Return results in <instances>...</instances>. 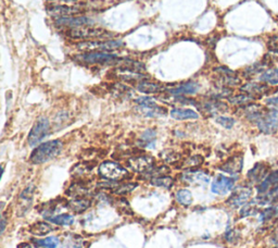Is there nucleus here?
I'll return each mask as SVG.
<instances>
[{
    "label": "nucleus",
    "instance_id": "f257e3e1",
    "mask_svg": "<svg viewBox=\"0 0 278 248\" xmlns=\"http://www.w3.org/2000/svg\"><path fill=\"white\" fill-rule=\"evenodd\" d=\"M63 144L61 140H54L46 142L36 147L30 154V162L34 164H42L54 159L61 152Z\"/></svg>",
    "mask_w": 278,
    "mask_h": 248
},
{
    "label": "nucleus",
    "instance_id": "f03ea898",
    "mask_svg": "<svg viewBox=\"0 0 278 248\" xmlns=\"http://www.w3.org/2000/svg\"><path fill=\"white\" fill-rule=\"evenodd\" d=\"M68 37H71L72 40H108L112 36L106 30L98 28H92L90 26H78L71 28L68 32Z\"/></svg>",
    "mask_w": 278,
    "mask_h": 248
},
{
    "label": "nucleus",
    "instance_id": "7ed1b4c3",
    "mask_svg": "<svg viewBox=\"0 0 278 248\" xmlns=\"http://www.w3.org/2000/svg\"><path fill=\"white\" fill-rule=\"evenodd\" d=\"M100 176L109 181H121L130 176V172L113 161H106L99 166Z\"/></svg>",
    "mask_w": 278,
    "mask_h": 248
},
{
    "label": "nucleus",
    "instance_id": "20e7f679",
    "mask_svg": "<svg viewBox=\"0 0 278 248\" xmlns=\"http://www.w3.org/2000/svg\"><path fill=\"white\" fill-rule=\"evenodd\" d=\"M258 131L263 134H274L278 130V109L270 108L265 111L262 118L256 123Z\"/></svg>",
    "mask_w": 278,
    "mask_h": 248
},
{
    "label": "nucleus",
    "instance_id": "39448f33",
    "mask_svg": "<svg viewBox=\"0 0 278 248\" xmlns=\"http://www.w3.org/2000/svg\"><path fill=\"white\" fill-rule=\"evenodd\" d=\"M47 12L50 16L58 18H72L83 14L84 9L80 6H68V4H52L47 8Z\"/></svg>",
    "mask_w": 278,
    "mask_h": 248
},
{
    "label": "nucleus",
    "instance_id": "423d86ee",
    "mask_svg": "<svg viewBox=\"0 0 278 248\" xmlns=\"http://www.w3.org/2000/svg\"><path fill=\"white\" fill-rule=\"evenodd\" d=\"M50 124L46 118H40L34 124V126L32 128L30 135H28V144L30 146H36L37 144L46 138L49 133Z\"/></svg>",
    "mask_w": 278,
    "mask_h": 248
},
{
    "label": "nucleus",
    "instance_id": "0eeeda50",
    "mask_svg": "<svg viewBox=\"0 0 278 248\" xmlns=\"http://www.w3.org/2000/svg\"><path fill=\"white\" fill-rule=\"evenodd\" d=\"M123 42L118 40H104V42H82L78 46L80 49H83L84 52H92V50H100V52H113L116 49L123 47Z\"/></svg>",
    "mask_w": 278,
    "mask_h": 248
},
{
    "label": "nucleus",
    "instance_id": "6e6552de",
    "mask_svg": "<svg viewBox=\"0 0 278 248\" xmlns=\"http://www.w3.org/2000/svg\"><path fill=\"white\" fill-rule=\"evenodd\" d=\"M252 196V188L249 186H240L236 188L232 196L227 200L226 204L232 208H239L244 206Z\"/></svg>",
    "mask_w": 278,
    "mask_h": 248
},
{
    "label": "nucleus",
    "instance_id": "1a4fd4ad",
    "mask_svg": "<svg viewBox=\"0 0 278 248\" xmlns=\"http://www.w3.org/2000/svg\"><path fill=\"white\" fill-rule=\"evenodd\" d=\"M128 166L132 171L146 174L154 169V160L150 156H137L128 160Z\"/></svg>",
    "mask_w": 278,
    "mask_h": 248
},
{
    "label": "nucleus",
    "instance_id": "9d476101",
    "mask_svg": "<svg viewBox=\"0 0 278 248\" xmlns=\"http://www.w3.org/2000/svg\"><path fill=\"white\" fill-rule=\"evenodd\" d=\"M78 59L86 62V64H108V62H116L118 60L116 56L114 54H104L100 52H86L78 56Z\"/></svg>",
    "mask_w": 278,
    "mask_h": 248
},
{
    "label": "nucleus",
    "instance_id": "9b49d317",
    "mask_svg": "<svg viewBox=\"0 0 278 248\" xmlns=\"http://www.w3.org/2000/svg\"><path fill=\"white\" fill-rule=\"evenodd\" d=\"M235 178H227L225 176H218L212 183L211 190L214 194L218 195H226L234 188L235 186Z\"/></svg>",
    "mask_w": 278,
    "mask_h": 248
},
{
    "label": "nucleus",
    "instance_id": "f8f14e48",
    "mask_svg": "<svg viewBox=\"0 0 278 248\" xmlns=\"http://www.w3.org/2000/svg\"><path fill=\"white\" fill-rule=\"evenodd\" d=\"M216 72L218 74V83L220 88H232V86H237L242 80L236 76V73L227 69V68H218Z\"/></svg>",
    "mask_w": 278,
    "mask_h": 248
},
{
    "label": "nucleus",
    "instance_id": "ddd939ff",
    "mask_svg": "<svg viewBox=\"0 0 278 248\" xmlns=\"http://www.w3.org/2000/svg\"><path fill=\"white\" fill-rule=\"evenodd\" d=\"M268 166L266 164L258 162L247 173V178L251 184H260L268 176Z\"/></svg>",
    "mask_w": 278,
    "mask_h": 248
},
{
    "label": "nucleus",
    "instance_id": "4468645a",
    "mask_svg": "<svg viewBox=\"0 0 278 248\" xmlns=\"http://www.w3.org/2000/svg\"><path fill=\"white\" fill-rule=\"evenodd\" d=\"M242 90L244 92H247V94H249L251 96L256 97V98L270 94V86L268 84L262 83V82L261 83L249 82V83L242 86Z\"/></svg>",
    "mask_w": 278,
    "mask_h": 248
},
{
    "label": "nucleus",
    "instance_id": "2eb2a0df",
    "mask_svg": "<svg viewBox=\"0 0 278 248\" xmlns=\"http://www.w3.org/2000/svg\"><path fill=\"white\" fill-rule=\"evenodd\" d=\"M242 166L244 158L242 154H237V156H232L227 160L225 164L220 166V169L226 173H230V174H237L242 170Z\"/></svg>",
    "mask_w": 278,
    "mask_h": 248
},
{
    "label": "nucleus",
    "instance_id": "dca6fc26",
    "mask_svg": "<svg viewBox=\"0 0 278 248\" xmlns=\"http://www.w3.org/2000/svg\"><path fill=\"white\" fill-rule=\"evenodd\" d=\"M56 26H68V28H78L84 26H90L92 23V20L86 16H72V18H58L56 21Z\"/></svg>",
    "mask_w": 278,
    "mask_h": 248
},
{
    "label": "nucleus",
    "instance_id": "f3484780",
    "mask_svg": "<svg viewBox=\"0 0 278 248\" xmlns=\"http://www.w3.org/2000/svg\"><path fill=\"white\" fill-rule=\"evenodd\" d=\"M265 111H266V109H265L263 106L254 102L244 107V116L247 118V120H249L250 122H254V123H256L261 119Z\"/></svg>",
    "mask_w": 278,
    "mask_h": 248
},
{
    "label": "nucleus",
    "instance_id": "a211bd4d",
    "mask_svg": "<svg viewBox=\"0 0 278 248\" xmlns=\"http://www.w3.org/2000/svg\"><path fill=\"white\" fill-rule=\"evenodd\" d=\"M182 181L189 184H206L210 181V178L202 171H187L182 174Z\"/></svg>",
    "mask_w": 278,
    "mask_h": 248
},
{
    "label": "nucleus",
    "instance_id": "6ab92c4d",
    "mask_svg": "<svg viewBox=\"0 0 278 248\" xmlns=\"http://www.w3.org/2000/svg\"><path fill=\"white\" fill-rule=\"evenodd\" d=\"M277 185H278V170L270 172L268 176L256 186L258 194L261 195V194L266 193V192H268L272 188H274Z\"/></svg>",
    "mask_w": 278,
    "mask_h": 248
},
{
    "label": "nucleus",
    "instance_id": "aec40b11",
    "mask_svg": "<svg viewBox=\"0 0 278 248\" xmlns=\"http://www.w3.org/2000/svg\"><path fill=\"white\" fill-rule=\"evenodd\" d=\"M266 59H268V57L264 58V60L258 62V64L247 68V69H246L244 72V76L247 78H250L252 76H258V74H260V76H261V74L264 71H266L268 68H270V66L272 58L270 60H266Z\"/></svg>",
    "mask_w": 278,
    "mask_h": 248
},
{
    "label": "nucleus",
    "instance_id": "412c9836",
    "mask_svg": "<svg viewBox=\"0 0 278 248\" xmlns=\"http://www.w3.org/2000/svg\"><path fill=\"white\" fill-rule=\"evenodd\" d=\"M33 186H30L26 190H24L23 193L18 197V214L20 216L26 212L30 207L32 200H33Z\"/></svg>",
    "mask_w": 278,
    "mask_h": 248
},
{
    "label": "nucleus",
    "instance_id": "4be33fe9",
    "mask_svg": "<svg viewBox=\"0 0 278 248\" xmlns=\"http://www.w3.org/2000/svg\"><path fill=\"white\" fill-rule=\"evenodd\" d=\"M254 200L258 202L260 206H270V204H278V185L274 188L270 190L264 194L258 195Z\"/></svg>",
    "mask_w": 278,
    "mask_h": 248
},
{
    "label": "nucleus",
    "instance_id": "5701e85b",
    "mask_svg": "<svg viewBox=\"0 0 278 248\" xmlns=\"http://www.w3.org/2000/svg\"><path fill=\"white\" fill-rule=\"evenodd\" d=\"M199 90V85L194 82H188L182 84L178 88L170 90V92L174 96H182V95H192L196 94Z\"/></svg>",
    "mask_w": 278,
    "mask_h": 248
},
{
    "label": "nucleus",
    "instance_id": "b1692460",
    "mask_svg": "<svg viewBox=\"0 0 278 248\" xmlns=\"http://www.w3.org/2000/svg\"><path fill=\"white\" fill-rule=\"evenodd\" d=\"M116 74L118 78L125 80H139V82H142L144 80L147 78V76H144V74L128 69V68H118Z\"/></svg>",
    "mask_w": 278,
    "mask_h": 248
},
{
    "label": "nucleus",
    "instance_id": "393cba45",
    "mask_svg": "<svg viewBox=\"0 0 278 248\" xmlns=\"http://www.w3.org/2000/svg\"><path fill=\"white\" fill-rule=\"evenodd\" d=\"M228 100H230V102L232 104H234V106L246 107V106H248V104H254L256 100V98L249 95V94H247V92H242V94L230 96L228 98Z\"/></svg>",
    "mask_w": 278,
    "mask_h": 248
},
{
    "label": "nucleus",
    "instance_id": "a878e982",
    "mask_svg": "<svg viewBox=\"0 0 278 248\" xmlns=\"http://www.w3.org/2000/svg\"><path fill=\"white\" fill-rule=\"evenodd\" d=\"M170 116L175 120H189V119H198L199 116L196 111L192 109H180L174 108L170 111Z\"/></svg>",
    "mask_w": 278,
    "mask_h": 248
},
{
    "label": "nucleus",
    "instance_id": "bb28decb",
    "mask_svg": "<svg viewBox=\"0 0 278 248\" xmlns=\"http://www.w3.org/2000/svg\"><path fill=\"white\" fill-rule=\"evenodd\" d=\"M68 204V208L71 209L72 212L80 214L90 207V200H87L86 197L73 198V200L70 202Z\"/></svg>",
    "mask_w": 278,
    "mask_h": 248
},
{
    "label": "nucleus",
    "instance_id": "cd10ccee",
    "mask_svg": "<svg viewBox=\"0 0 278 248\" xmlns=\"http://www.w3.org/2000/svg\"><path fill=\"white\" fill-rule=\"evenodd\" d=\"M260 82L272 86L278 85V66L268 68L266 71H264L260 76Z\"/></svg>",
    "mask_w": 278,
    "mask_h": 248
},
{
    "label": "nucleus",
    "instance_id": "c85d7f7f",
    "mask_svg": "<svg viewBox=\"0 0 278 248\" xmlns=\"http://www.w3.org/2000/svg\"><path fill=\"white\" fill-rule=\"evenodd\" d=\"M260 219L263 223H272L278 220V204H270L261 212Z\"/></svg>",
    "mask_w": 278,
    "mask_h": 248
},
{
    "label": "nucleus",
    "instance_id": "c756f323",
    "mask_svg": "<svg viewBox=\"0 0 278 248\" xmlns=\"http://www.w3.org/2000/svg\"><path fill=\"white\" fill-rule=\"evenodd\" d=\"M137 88L139 92H144V94H158V92H161L162 90H164V88L160 84L147 82V80L139 82Z\"/></svg>",
    "mask_w": 278,
    "mask_h": 248
},
{
    "label": "nucleus",
    "instance_id": "7c9ffc66",
    "mask_svg": "<svg viewBox=\"0 0 278 248\" xmlns=\"http://www.w3.org/2000/svg\"><path fill=\"white\" fill-rule=\"evenodd\" d=\"M54 230L52 226L47 222H37L30 226V232L35 236H45Z\"/></svg>",
    "mask_w": 278,
    "mask_h": 248
},
{
    "label": "nucleus",
    "instance_id": "2f4dec72",
    "mask_svg": "<svg viewBox=\"0 0 278 248\" xmlns=\"http://www.w3.org/2000/svg\"><path fill=\"white\" fill-rule=\"evenodd\" d=\"M204 110L210 114H222L227 110V104L224 102H220L218 100L208 102L204 104Z\"/></svg>",
    "mask_w": 278,
    "mask_h": 248
},
{
    "label": "nucleus",
    "instance_id": "473e14b6",
    "mask_svg": "<svg viewBox=\"0 0 278 248\" xmlns=\"http://www.w3.org/2000/svg\"><path fill=\"white\" fill-rule=\"evenodd\" d=\"M156 132L152 128H149L142 134L140 138L138 140V145L142 147H151L156 140Z\"/></svg>",
    "mask_w": 278,
    "mask_h": 248
},
{
    "label": "nucleus",
    "instance_id": "72a5a7b5",
    "mask_svg": "<svg viewBox=\"0 0 278 248\" xmlns=\"http://www.w3.org/2000/svg\"><path fill=\"white\" fill-rule=\"evenodd\" d=\"M47 220L59 226H71L74 222V216L71 214H59L56 216H48Z\"/></svg>",
    "mask_w": 278,
    "mask_h": 248
},
{
    "label": "nucleus",
    "instance_id": "f704fd0d",
    "mask_svg": "<svg viewBox=\"0 0 278 248\" xmlns=\"http://www.w3.org/2000/svg\"><path fill=\"white\" fill-rule=\"evenodd\" d=\"M258 207H261V206L258 204V202L256 200H254L252 202L246 204L244 206H242V212H240V214H242V216H254L258 212Z\"/></svg>",
    "mask_w": 278,
    "mask_h": 248
},
{
    "label": "nucleus",
    "instance_id": "c9c22d12",
    "mask_svg": "<svg viewBox=\"0 0 278 248\" xmlns=\"http://www.w3.org/2000/svg\"><path fill=\"white\" fill-rule=\"evenodd\" d=\"M151 183L154 186H159V188H170L172 185L174 184V181L172 178L170 176H159V178H154L151 180Z\"/></svg>",
    "mask_w": 278,
    "mask_h": 248
},
{
    "label": "nucleus",
    "instance_id": "e433bc0d",
    "mask_svg": "<svg viewBox=\"0 0 278 248\" xmlns=\"http://www.w3.org/2000/svg\"><path fill=\"white\" fill-rule=\"evenodd\" d=\"M176 200L182 204L189 206L192 204V194L187 190H180L176 193Z\"/></svg>",
    "mask_w": 278,
    "mask_h": 248
},
{
    "label": "nucleus",
    "instance_id": "4c0bfd02",
    "mask_svg": "<svg viewBox=\"0 0 278 248\" xmlns=\"http://www.w3.org/2000/svg\"><path fill=\"white\" fill-rule=\"evenodd\" d=\"M202 162H204V158H202V156H200V154H194V156H192L184 160V162L182 164V168L192 169L196 168V166H200Z\"/></svg>",
    "mask_w": 278,
    "mask_h": 248
},
{
    "label": "nucleus",
    "instance_id": "58836bf2",
    "mask_svg": "<svg viewBox=\"0 0 278 248\" xmlns=\"http://www.w3.org/2000/svg\"><path fill=\"white\" fill-rule=\"evenodd\" d=\"M35 243H36V245L42 246L45 248H56L59 244V240L56 238H44V240H35Z\"/></svg>",
    "mask_w": 278,
    "mask_h": 248
},
{
    "label": "nucleus",
    "instance_id": "ea45409f",
    "mask_svg": "<svg viewBox=\"0 0 278 248\" xmlns=\"http://www.w3.org/2000/svg\"><path fill=\"white\" fill-rule=\"evenodd\" d=\"M170 173V169H168V166H159V168H156V169H152L150 172L146 173V176H152V178H159V176H166Z\"/></svg>",
    "mask_w": 278,
    "mask_h": 248
},
{
    "label": "nucleus",
    "instance_id": "a19ab883",
    "mask_svg": "<svg viewBox=\"0 0 278 248\" xmlns=\"http://www.w3.org/2000/svg\"><path fill=\"white\" fill-rule=\"evenodd\" d=\"M216 122L220 124L222 126H224L225 128H232L234 126V124H235V120L230 116H218Z\"/></svg>",
    "mask_w": 278,
    "mask_h": 248
},
{
    "label": "nucleus",
    "instance_id": "79ce46f5",
    "mask_svg": "<svg viewBox=\"0 0 278 248\" xmlns=\"http://www.w3.org/2000/svg\"><path fill=\"white\" fill-rule=\"evenodd\" d=\"M135 188H137V184L136 183H130V184H125L120 186L118 190H116V193L120 194V195H124V194H128L130 192H132V190H135Z\"/></svg>",
    "mask_w": 278,
    "mask_h": 248
},
{
    "label": "nucleus",
    "instance_id": "37998d69",
    "mask_svg": "<svg viewBox=\"0 0 278 248\" xmlns=\"http://www.w3.org/2000/svg\"><path fill=\"white\" fill-rule=\"evenodd\" d=\"M162 158L168 162H176L180 160V154L175 152H164L162 154Z\"/></svg>",
    "mask_w": 278,
    "mask_h": 248
},
{
    "label": "nucleus",
    "instance_id": "c03bdc74",
    "mask_svg": "<svg viewBox=\"0 0 278 248\" xmlns=\"http://www.w3.org/2000/svg\"><path fill=\"white\" fill-rule=\"evenodd\" d=\"M265 104L272 108H278V90L265 99Z\"/></svg>",
    "mask_w": 278,
    "mask_h": 248
},
{
    "label": "nucleus",
    "instance_id": "a18cd8bd",
    "mask_svg": "<svg viewBox=\"0 0 278 248\" xmlns=\"http://www.w3.org/2000/svg\"><path fill=\"white\" fill-rule=\"evenodd\" d=\"M270 242H272V244H274L276 247H278V226L274 230L273 234H272Z\"/></svg>",
    "mask_w": 278,
    "mask_h": 248
},
{
    "label": "nucleus",
    "instance_id": "49530a36",
    "mask_svg": "<svg viewBox=\"0 0 278 248\" xmlns=\"http://www.w3.org/2000/svg\"><path fill=\"white\" fill-rule=\"evenodd\" d=\"M48 2H52V4H72V2H76L78 0H48Z\"/></svg>",
    "mask_w": 278,
    "mask_h": 248
},
{
    "label": "nucleus",
    "instance_id": "de8ad7c7",
    "mask_svg": "<svg viewBox=\"0 0 278 248\" xmlns=\"http://www.w3.org/2000/svg\"><path fill=\"white\" fill-rule=\"evenodd\" d=\"M18 248H38L37 246L35 245H32V244H28V243H22L18 246Z\"/></svg>",
    "mask_w": 278,
    "mask_h": 248
},
{
    "label": "nucleus",
    "instance_id": "09e8293b",
    "mask_svg": "<svg viewBox=\"0 0 278 248\" xmlns=\"http://www.w3.org/2000/svg\"><path fill=\"white\" fill-rule=\"evenodd\" d=\"M4 228H6V220H4V218L2 216V233H4Z\"/></svg>",
    "mask_w": 278,
    "mask_h": 248
},
{
    "label": "nucleus",
    "instance_id": "8fccbe9b",
    "mask_svg": "<svg viewBox=\"0 0 278 248\" xmlns=\"http://www.w3.org/2000/svg\"><path fill=\"white\" fill-rule=\"evenodd\" d=\"M270 54H273V58H276V59H278V50H275V52H272Z\"/></svg>",
    "mask_w": 278,
    "mask_h": 248
},
{
    "label": "nucleus",
    "instance_id": "3c124183",
    "mask_svg": "<svg viewBox=\"0 0 278 248\" xmlns=\"http://www.w3.org/2000/svg\"><path fill=\"white\" fill-rule=\"evenodd\" d=\"M275 248H278V247H275Z\"/></svg>",
    "mask_w": 278,
    "mask_h": 248
}]
</instances>
